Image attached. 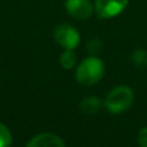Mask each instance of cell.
Listing matches in <instances>:
<instances>
[{
	"mask_svg": "<svg viewBox=\"0 0 147 147\" xmlns=\"http://www.w3.org/2000/svg\"><path fill=\"white\" fill-rule=\"evenodd\" d=\"M59 63L65 70H71L76 65V54L72 49H66L59 57Z\"/></svg>",
	"mask_w": 147,
	"mask_h": 147,
	"instance_id": "cell-8",
	"label": "cell"
},
{
	"mask_svg": "<svg viewBox=\"0 0 147 147\" xmlns=\"http://www.w3.org/2000/svg\"><path fill=\"white\" fill-rule=\"evenodd\" d=\"M132 62L136 67H140V69H143V67L147 66V52L143 51V49H137L132 53Z\"/></svg>",
	"mask_w": 147,
	"mask_h": 147,
	"instance_id": "cell-9",
	"label": "cell"
},
{
	"mask_svg": "<svg viewBox=\"0 0 147 147\" xmlns=\"http://www.w3.org/2000/svg\"><path fill=\"white\" fill-rule=\"evenodd\" d=\"M12 145V134L4 124L0 123V147H10Z\"/></svg>",
	"mask_w": 147,
	"mask_h": 147,
	"instance_id": "cell-10",
	"label": "cell"
},
{
	"mask_svg": "<svg viewBox=\"0 0 147 147\" xmlns=\"http://www.w3.org/2000/svg\"><path fill=\"white\" fill-rule=\"evenodd\" d=\"M65 8L72 18L80 21L88 20L94 10V7L89 0H66Z\"/></svg>",
	"mask_w": 147,
	"mask_h": 147,
	"instance_id": "cell-5",
	"label": "cell"
},
{
	"mask_svg": "<svg viewBox=\"0 0 147 147\" xmlns=\"http://www.w3.org/2000/svg\"><path fill=\"white\" fill-rule=\"evenodd\" d=\"M138 145L140 147H147V127L138 133Z\"/></svg>",
	"mask_w": 147,
	"mask_h": 147,
	"instance_id": "cell-12",
	"label": "cell"
},
{
	"mask_svg": "<svg viewBox=\"0 0 147 147\" xmlns=\"http://www.w3.org/2000/svg\"><path fill=\"white\" fill-rule=\"evenodd\" d=\"M53 35L57 44L65 49H72L74 51L80 43V35H79L78 30L67 23L56 26Z\"/></svg>",
	"mask_w": 147,
	"mask_h": 147,
	"instance_id": "cell-3",
	"label": "cell"
},
{
	"mask_svg": "<svg viewBox=\"0 0 147 147\" xmlns=\"http://www.w3.org/2000/svg\"><path fill=\"white\" fill-rule=\"evenodd\" d=\"M26 147H65V142L54 133H40L30 140Z\"/></svg>",
	"mask_w": 147,
	"mask_h": 147,
	"instance_id": "cell-6",
	"label": "cell"
},
{
	"mask_svg": "<svg viewBox=\"0 0 147 147\" xmlns=\"http://www.w3.org/2000/svg\"><path fill=\"white\" fill-rule=\"evenodd\" d=\"M134 94L127 85H117L107 94L105 99V107L111 114H121L130 109Z\"/></svg>",
	"mask_w": 147,
	"mask_h": 147,
	"instance_id": "cell-2",
	"label": "cell"
},
{
	"mask_svg": "<svg viewBox=\"0 0 147 147\" xmlns=\"http://www.w3.org/2000/svg\"><path fill=\"white\" fill-rule=\"evenodd\" d=\"M105 75V65L98 57L90 56L83 59L76 69V80L81 85H94Z\"/></svg>",
	"mask_w": 147,
	"mask_h": 147,
	"instance_id": "cell-1",
	"label": "cell"
},
{
	"mask_svg": "<svg viewBox=\"0 0 147 147\" xmlns=\"http://www.w3.org/2000/svg\"><path fill=\"white\" fill-rule=\"evenodd\" d=\"M102 101L98 98L97 96H89L86 98H84L80 103V109L85 114H97V112L101 111L102 109Z\"/></svg>",
	"mask_w": 147,
	"mask_h": 147,
	"instance_id": "cell-7",
	"label": "cell"
},
{
	"mask_svg": "<svg viewBox=\"0 0 147 147\" xmlns=\"http://www.w3.org/2000/svg\"><path fill=\"white\" fill-rule=\"evenodd\" d=\"M129 0H96L94 10L101 18L109 20L119 16L128 7Z\"/></svg>",
	"mask_w": 147,
	"mask_h": 147,
	"instance_id": "cell-4",
	"label": "cell"
},
{
	"mask_svg": "<svg viewBox=\"0 0 147 147\" xmlns=\"http://www.w3.org/2000/svg\"><path fill=\"white\" fill-rule=\"evenodd\" d=\"M101 41L98 40V39H92V40L88 41V44H86V49H88V52L92 54V56H94V54H97L99 51H101Z\"/></svg>",
	"mask_w": 147,
	"mask_h": 147,
	"instance_id": "cell-11",
	"label": "cell"
}]
</instances>
